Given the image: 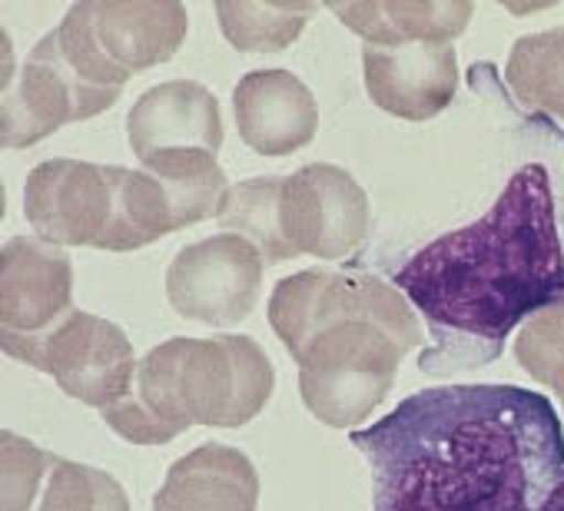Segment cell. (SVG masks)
Returning <instances> with one entry per match:
<instances>
[{"label": "cell", "mask_w": 564, "mask_h": 511, "mask_svg": "<svg viewBox=\"0 0 564 511\" xmlns=\"http://www.w3.org/2000/svg\"><path fill=\"white\" fill-rule=\"evenodd\" d=\"M24 213L54 246L133 252L170 232V206L147 170L47 160L31 170Z\"/></svg>", "instance_id": "cell-6"}, {"label": "cell", "mask_w": 564, "mask_h": 511, "mask_svg": "<svg viewBox=\"0 0 564 511\" xmlns=\"http://www.w3.org/2000/svg\"><path fill=\"white\" fill-rule=\"evenodd\" d=\"M120 100L113 90H100L80 80L61 47L54 31L28 54L18 77L4 90V117H0V140L8 150H28L67 123L90 120Z\"/></svg>", "instance_id": "cell-10"}, {"label": "cell", "mask_w": 564, "mask_h": 511, "mask_svg": "<svg viewBox=\"0 0 564 511\" xmlns=\"http://www.w3.org/2000/svg\"><path fill=\"white\" fill-rule=\"evenodd\" d=\"M514 359L564 402V293L518 329Z\"/></svg>", "instance_id": "cell-20"}, {"label": "cell", "mask_w": 564, "mask_h": 511, "mask_svg": "<svg viewBox=\"0 0 564 511\" xmlns=\"http://www.w3.org/2000/svg\"><path fill=\"white\" fill-rule=\"evenodd\" d=\"M259 475L252 461L229 445L206 442L170 465L153 511H256Z\"/></svg>", "instance_id": "cell-16"}, {"label": "cell", "mask_w": 564, "mask_h": 511, "mask_svg": "<svg viewBox=\"0 0 564 511\" xmlns=\"http://www.w3.org/2000/svg\"><path fill=\"white\" fill-rule=\"evenodd\" d=\"M67 67L100 87L123 84L166 64L186 37L183 4H74L54 31Z\"/></svg>", "instance_id": "cell-7"}, {"label": "cell", "mask_w": 564, "mask_h": 511, "mask_svg": "<svg viewBox=\"0 0 564 511\" xmlns=\"http://www.w3.org/2000/svg\"><path fill=\"white\" fill-rule=\"evenodd\" d=\"M395 286L429 319L438 352H458V366L498 359L514 326L564 293L547 170L524 163L481 219L422 246Z\"/></svg>", "instance_id": "cell-2"}, {"label": "cell", "mask_w": 564, "mask_h": 511, "mask_svg": "<svg viewBox=\"0 0 564 511\" xmlns=\"http://www.w3.org/2000/svg\"><path fill=\"white\" fill-rule=\"evenodd\" d=\"M349 442L372 468V511H564V428L531 389H422Z\"/></svg>", "instance_id": "cell-1"}, {"label": "cell", "mask_w": 564, "mask_h": 511, "mask_svg": "<svg viewBox=\"0 0 564 511\" xmlns=\"http://www.w3.org/2000/svg\"><path fill=\"white\" fill-rule=\"evenodd\" d=\"M313 14L316 4H236V0L216 4V21L226 41L242 54L286 51L296 44Z\"/></svg>", "instance_id": "cell-19"}, {"label": "cell", "mask_w": 564, "mask_h": 511, "mask_svg": "<svg viewBox=\"0 0 564 511\" xmlns=\"http://www.w3.org/2000/svg\"><path fill=\"white\" fill-rule=\"evenodd\" d=\"M4 501L0 511H130L120 481L100 468L37 448L18 432H0Z\"/></svg>", "instance_id": "cell-12"}, {"label": "cell", "mask_w": 564, "mask_h": 511, "mask_svg": "<svg viewBox=\"0 0 564 511\" xmlns=\"http://www.w3.org/2000/svg\"><path fill=\"white\" fill-rule=\"evenodd\" d=\"M269 326L300 366L306 409L333 425H362L392 392L402 359L422 346L409 300L376 276L306 270L279 280Z\"/></svg>", "instance_id": "cell-3"}, {"label": "cell", "mask_w": 564, "mask_h": 511, "mask_svg": "<svg viewBox=\"0 0 564 511\" xmlns=\"http://www.w3.org/2000/svg\"><path fill=\"white\" fill-rule=\"evenodd\" d=\"M262 290V252L239 232H219L176 252L166 273L170 306L203 326L242 323Z\"/></svg>", "instance_id": "cell-9"}, {"label": "cell", "mask_w": 564, "mask_h": 511, "mask_svg": "<svg viewBox=\"0 0 564 511\" xmlns=\"http://www.w3.org/2000/svg\"><path fill=\"white\" fill-rule=\"evenodd\" d=\"M272 385V362L249 336L170 339L143 356L130 395L100 415L133 445H163L189 425L239 428L252 422Z\"/></svg>", "instance_id": "cell-4"}, {"label": "cell", "mask_w": 564, "mask_h": 511, "mask_svg": "<svg viewBox=\"0 0 564 511\" xmlns=\"http://www.w3.org/2000/svg\"><path fill=\"white\" fill-rule=\"evenodd\" d=\"M216 219L246 236L269 263L296 256L346 260L369 232V196L352 173L310 163L290 176H259L229 186Z\"/></svg>", "instance_id": "cell-5"}, {"label": "cell", "mask_w": 564, "mask_h": 511, "mask_svg": "<svg viewBox=\"0 0 564 511\" xmlns=\"http://www.w3.org/2000/svg\"><path fill=\"white\" fill-rule=\"evenodd\" d=\"M127 137L140 163L170 153H219L223 113L216 97L196 80L150 87L127 117Z\"/></svg>", "instance_id": "cell-14"}, {"label": "cell", "mask_w": 564, "mask_h": 511, "mask_svg": "<svg viewBox=\"0 0 564 511\" xmlns=\"http://www.w3.org/2000/svg\"><path fill=\"white\" fill-rule=\"evenodd\" d=\"M74 313V263L64 246L14 236L0 252V346L18 362Z\"/></svg>", "instance_id": "cell-8"}, {"label": "cell", "mask_w": 564, "mask_h": 511, "mask_svg": "<svg viewBox=\"0 0 564 511\" xmlns=\"http://www.w3.org/2000/svg\"><path fill=\"white\" fill-rule=\"evenodd\" d=\"M239 137L262 156H290L313 143L319 107L313 90L290 70H252L232 90Z\"/></svg>", "instance_id": "cell-15"}, {"label": "cell", "mask_w": 564, "mask_h": 511, "mask_svg": "<svg viewBox=\"0 0 564 511\" xmlns=\"http://www.w3.org/2000/svg\"><path fill=\"white\" fill-rule=\"evenodd\" d=\"M333 14L356 31L372 47H402V44H452L465 34L475 4H346L333 0Z\"/></svg>", "instance_id": "cell-17"}, {"label": "cell", "mask_w": 564, "mask_h": 511, "mask_svg": "<svg viewBox=\"0 0 564 511\" xmlns=\"http://www.w3.org/2000/svg\"><path fill=\"white\" fill-rule=\"evenodd\" d=\"M362 70L372 104L412 123L438 117L458 90V61L452 44H366Z\"/></svg>", "instance_id": "cell-13"}, {"label": "cell", "mask_w": 564, "mask_h": 511, "mask_svg": "<svg viewBox=\"0 0 564 511\" xmlns=\"http://www.w3.org/2000/svg\"><path fill=\"white\" fill-rule=\"evenodd\" d=\"M24 362L47 372L70 399L100 412L130 395L140 366L120 326L80 309L47 333Z\"/></svg>", "instance_id": "cell-11"}, {"label": "cell", "mask_w": 564, "mask_h": 511, "mask_svg": "<svg viewBox=\"0 0 564 511\" xmlns=\"http://www.w3.org/2000/svg\"><path fill=\"white\" fill-rule=\"evenodd\" d=\"M505 77L524 107L541 110L564 123V31L561 28L514 41Z\"/></svg>", "instance_id": "cell-18"}]
</instances>
